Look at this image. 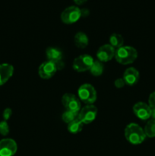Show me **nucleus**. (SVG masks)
Instances as JSON below:
<instances>
[{"label": "nucleus", "instance_id": "obj_9", "mask_svg": "<svg viewBox=\"0 0 155 156\" xmlns=\"http://www.w3.org/2000/svg\"><path fill=\"white\" fill-rule=\"evenodd\" d=\"M57 70L58 67L56 63L51 62V61L46 60L40 66L38 73L41 79H49L56 74Z\"/></svg>", "mask_w": 155, "mask_h": 156}, {"label": "nucleus", "instance_id": "obj_14", "mask_svg": "<svg viewBox=\"0 0 155 156\" xmlns=\"http://www.w3.org/2000/svg\"><path fill=\"white\" fill-rule=\"evenodd\" d=\"M14 73V67L11 64H0V86L5 84Z\"/></svg>", "mask_w": 155, "mask_h": 156}, {"label": "nucleus", "instance_id": "obj_19", "mask_svg": "<svg viewBox=\"0 0 155 156\" xmlns=\"http://www.w3.org/2000/svg\"><path fill=\"white\" fill-rule=\"evenodd\" d=\"M144 133L146 136L149 138H153L155 137V120H150L147 121L144 126Z\"/></svg>", "mask_w": 155, "mask_h": 156}, {"label": "nucleus", "instance_id": "obj_11", "mask_svg": "<svg viewBox=\"0 0 155 156\" xmlns=\"http://www.w3.org/2000/svg\"><path fill=\"white\" fill-rule=\"evenodd\" d=\"M115 50L109 44H104L98 49L97 52V60L101 62L110 61L115 56Z\"/></svg>", "mask_w": 155, "mask_h": 156}, {"label": "nucleus", "instance_id": "obj_3", "mask_svg": "<svg viewBox=\"0 0 155 156\" xmlns=\"http://www.w3.org/2000/svg\"><path fill=\"white\" fill-rule=\"evenodd\" d=\"M78 95L80 101L86 105H93L97 100V91L92 85L83 84L78 90Z\"/></svg>", "mask_w": 155, "mask_h": 156}, {"label": "nucleus", "instance_id": "obj_12", "mask_svg": "<svg viewBox=\"0 0 155 156\" xmlns=\"http://www.w3.org/2000/svg\"><path fill=\"white\" fill-rule=\"evenodd\" d=\"M46 56L49 61L56 64L58 69H60L63 67V62L62 61V53L60 50L56 47H48L46 50Z\"/></svg>", "mask_w": 155, "mask_h": 156}, {"label": "nucleus", "instance_id": "obj_17", "mask_svg": "<svg viewBox=\"0 0 155 156\" xmlns=\"http://www.w3.org/2000/svg\"><path fill=\"white\" fill-rule=\"evenodd\" d=\"M83 123L78 118L75 119L68 124V130L71 134H78L83 129Z\"/></svg>", "mask_w": 155, "mask_h": 156}, {"label": "nucleus", "instance_id": "obj_5", "mask_svg": "<svg viewBox=\"0 0 155 156\" xmlns=\"http://www.w3.org/2000/svg\"><path fill=\"white\" fill-rule=\"evenodd\" d=\"M94 61L93 57L90 55H81L74 59L72 67L74 71L78 72V73H83V72L90 70Z\"/></svg>", "mask_w": 155, "mask_h": 156}, {"label": "nucleus", "instance_id": "obj_18", "mask_svg": "<svg viewBox=\"0 0 155 156\" xmlns=\"http://www.w3.org/2000/svg\"><path fill=\"white\" fill-rule=\"evenodd\" d=\"M103 69H104V67H103V62L99 60H94L90 69V72L93 76H100L103 74Z\"/></svg>", "mask_w": 155, "mask_h": 156}, {"label": "nucleus", "instance_id": "obj_8", "mask_svg": "<svg viewBox=\"0 0 155 156\" xmlns=\"http://www.w3.org/2000/svg\"><path fill=\"white\" fill-rule=\"evenodd\" d=\"M18 150V145L12 139L0 140V156H13Z\"/></svg>", "mask_w": 155, "mask_h": 156}, {"label": "nucleus", "instance_id": "obj_2", "mask_svg": "<svg viewBox=\"0 0 155 156\" xmlns=\"http://www.w3.org/2000/svg\"><path fill=\"white\" fill-rule=\"evenodd\" d=\"M115 59L122 65L132 64L138 57V52L134 47L130 46H122L115 51Z\"/></svg>", "mask_w": 155, "mask_h": 156}, {"label": "nucleus", "instance_id": "obj_6", "mask_svg": "<svg viewBox=\"0 0 155 156\" xmlns=\"http://www.w3.org/2000/svg\"><path fill=\"white\" fill-rule=\"evenodd\" d=\"M97 115V108L94 105H87L80 110L78 119L83 124H89L95 120Z\"/></svg>", "mask_w": 155, "mask_h": 156}, {"label": "nucleus", "instance_id": "obj_10", "mask_svg": "<svg viewBox=\"0 0 155 156\" xmlns=\"http://www.w3.org/2000/svg\"><path fill=\"white\" fill-rule=\"evenodd\" d=\"M133 112L138 118L142 120H147L151 116V108L144 102H138L133 106Z\"/></svg>", "mask_w": 155, "mask_h": 156}, {"label": "nucleus", "instance_id": "obj_7", "mask_svg": "<svg viewBox=\"0 0 155 156\" xmlns=\"http://www.w3.org/2000/svg\"><path fill=\"white\" fill-rule=\"evenodd\" d=\"M62 103L65 110L79 112L81 109V104L78 98L74 94L66 93L62 96Z\"/></svg>", "mask_w": 155, "mask_h": 156}, {"label": "nucleus", "instance_id": "obj_15", "mask_svg": "<svg viewBox=\"0 0 155 156\" xmlns=\"http://www.w3.org/2000/svg\"><path fill=\"white\" fill-rule=\"evenodd\" d=\"M74 41L76 47L80 49H84L88 45L89 40H88V36L85 33H84V32H78L75 36H74Z\"/></svg>", "mask_w": 155, "mask_h": 156}, {"label": "nucleus", "instance_id": "obj_20", "mask_svg": "<svg viewBox=\"0 0 155 156\" xmlns=\"http://www.w3.org/2000/svg\"><path fill=\"white\" fill-rule=\"evenodd\" d=\"M78 113L79 112H74V111L65 110V112L62 114V120H63L65 123L68 124V123H71V121L74 120L75 119L78 118Z\"/></svg>", "mask_w": 155, "mask_h": 156}, {"label": "nucleus", "instance_id": "obj_16", "mask_svg": "<svg viewBox=\"0 0 155 156\" xmlns=\"http://www.w3.org/2000/svg\"><path fill=\"white\" fill-rule=\"evenodd\" d=\"M109 41V45L112 46L115 50L122 47L123 44H124V40H123L122 36L116 33H114L110 35Z\"/></svg>", "mask_w": 155, "mask_h": 156}, {"label": "nucleus", "instance_id": "obj_23", "mask_svg": "<svg viewBox=\"0 0 155 156\" xmlns=\"http://www.w3.org/2000/svg\"><path fill=\"white\" fill-rule=\"evenodd\" d=\"M12 111L11 108H6V109L4 110L3 111V114H2V117L4 120H8L10 119V117H12Z\"/></svg>", "mask_w": 155, "mask_h": 156}, {"label": "nucleus", "instance_id": "obj_13", "mask_svg": "<svg viewBox=\"0 0 155 156\" xmlns=\"http://www.w3.org/2000/svg\"><path fill=\"white\" fill-rule=\"evenodd\" d=\"M139 77V72L134 67H129L125 71L122 79L126 85L133 86L138 83Z\"/></svg>", "mask_w": 155, "mask_h": 156}, {"label": "nucleus", "instance_id": "obj_25", "mask_svg": "<svg viewBox=\"0 0 155 156\" xmlns=\"http://www.w3.org/2000/svg\"><path fill=\"white\" fill-rule=\"evenodd\" d=\"M88 1V0H74V3L77 5H83L84 3H85L86 2Z\"/></svg>", "mask_w": 155, "mask_h": 156}, {"label": "nucleus", "instance_id": "obj_4", "mask_svg": "<svg viewBox=\"0 0 155 156\" xmlns=\"http://www.w3.org/2000/svg\"><path fill=\"white\" fill-rule=\"evenodd\" d=\"M82 15V12L78 6H69L64 9L61 14V20L65 24H72L77 22Z\"/></svg>", "mask_w": 155, "mask_h": 156}, {"label": "nucleus", "instance_id": "obj_21", "mask_svg": "<svg viewBox=\"0 0 155 156\" xmlns=\"http://www.w3.org/2000/svg\"><path fill=\"white\" fill-rule=\"evenodd\" d=\"M9 133V126L5 120L0 122V134L2 136L8 135Z\"/></svg>", "mask_w": 155, "mask_h": 156}, {"label": "nucleus", "instance_id": "obj_22", "mask_svg": "<svg viewBox=\"0 0 155 156\" xmlns=\"http://www.w3.org/2000/svg\"><path fill=\"white\" fill-rule=\"evenodd\" d=\"M148 105L151 109H155V91L151 93L149 96Z\"/></svg>", "mask_w": 155, "mask_h": 156}, {"label": "nucleus", "instance_id": "obj_1", "mask_svg": "<svg viewBox=\"0 0 155 156\" xmlns=\"http://www.w3.org/2000/svg\"><path fill=\"white\" fill-rule=\"evenodd\" d=\"M125 137L129 143L132 145H139L145 140L146 135L144 129L137 123H129L125 129Z\"/></svg>", "mask_w": 155, "mask_h": 156}, {"label": "nucleus", "instance_id": "obj_24", "mask_svg": "<svg viewBox=\"0 0 155 156\" xmlns=\"http://www.w3.org/2000/svg\"><path fill=\"white\" fill-rule=\"evenodd\" d=\"M125 85H126V83H125V82H124V80H123L122 78V79H115V82H114V85H115L117 88H122Z\"/></svg>", "mask_w": 155, "mask_h": 156}, {"label": "nucleus", "instance_id": "obj_26", "mask_svg": "<svg viewBox=\"0 0 155 156\" xmlns=\"http://www.w3.org/2000/svg\"><path fill=\"white\" fill-rule=\"evenodd\" d=\"M150 117H152L153 120H155V109H151V116Z\"/></svg>", "mask_w": 155, "mask_h": 156}]
</instances>
